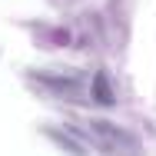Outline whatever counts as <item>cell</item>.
Listing matches in <instances>:
<instances>
[{
  "label": "cell",
  "instance_id": "6da1fadb",
  "mask_svg": "<svg viewBox=\"0 0 156 156\" xmlns=\"http://www.w3.org/2000/svg\"><path fill=\"white\" fill-rule=\"evenodd\" d=\"M83 129H87V136L93 140V146H100V150H136V140L126 136L123 129L113 126V123L93 120V123H87Z\"/></svg>",
  "mask_w": 156,
  "mask_h": 156
}]
</instances>
